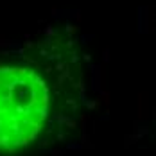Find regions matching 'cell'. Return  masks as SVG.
Segmentation results:
<instances>
[{"label": "cell", "mask_w": 156, "mask_h": 156, "mask_svg": "<svg viewBox=\"0 0 156 156\" xmlns=\"http://www.w3.org/2000/svg\"><path fill=\"white\" fill-rule=\"evenodd\" d=\"M48 113L43 79L25 66H0V153L27 147Z\"/></svg>", "instance_id": "6da1fadb"}]
</instances>
